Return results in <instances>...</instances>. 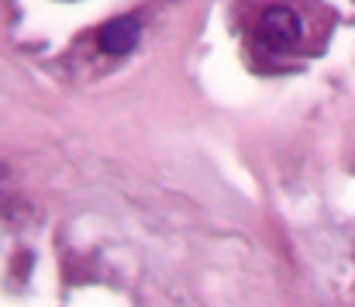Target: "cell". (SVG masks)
Listing matches in <instances>:
<instances>
[{"mask_svg":"<svg viewBox=\"0 0 355 307\" xmlns=\"http://www.w3.org/2000/svg\"><path fill=\"white\" fill-rule=\"evenodd\" d=\"M255 35H259V45L266 52H290L300 42V35H304V21H300L297 10H290L283 3L279 7H266L262 17H259Z\"/></svg>","mask_w":355,"mask_h":307,"instance_id":"1","label":"cell"},{"mask_svg":"<svg viewBox=\"0 0 355 307\" xmlns=\"http://www.w3.org/2000/svg\"><path fill=\"white\" fill-rule=\"evenodd\" d=\"M138 38H141L138 17H114V21H107V24L97 31V45H101V52H107V56H128V52H135Z\"/></svg>","mask_w":355,"mask_h":307,"instance_id":"2","label":"cell"}]
</instances>
